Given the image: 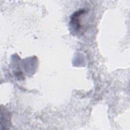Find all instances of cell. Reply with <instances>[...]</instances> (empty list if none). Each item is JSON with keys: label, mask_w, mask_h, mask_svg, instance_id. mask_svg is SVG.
Segmentation results:
<instances>
[{"label": "cell", "mask_w": 130, "mask_h": 130, "mask_svg": "<svg viewBox=\"0 0 130 130\" xmlns=\"http://www.w3.org/2000/svg\"><path fill=\"white\" fill-rule=\"evenodd\" d=\"M85 13V11L84 10H79L76 12H75L71 18V25L75 29L78 31L81 28V24H80V17Z\"/></svg>", "instance_id": "obj_1"}]
</instances>
